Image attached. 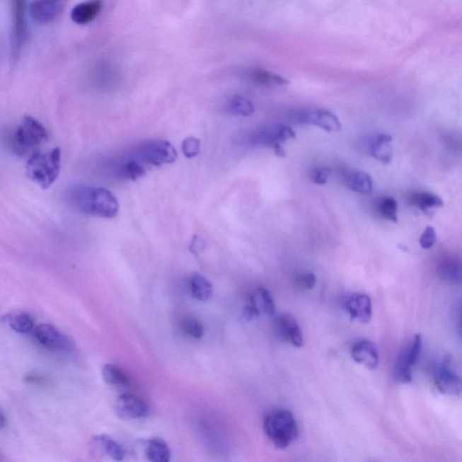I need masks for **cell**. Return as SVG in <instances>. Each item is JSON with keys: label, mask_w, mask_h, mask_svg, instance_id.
<instances>
[{"label": "cell", "mask_w": 462, "mask_h": 462, "mask_svg": "<svg viewBox=\"0 0 462 462\" xmlns=\"http://www.w3.org/2000/svg\"><path fill=\"white\" fill-rule=\"evenodd\" d=\"M434 384L439 392L448 395H458L461 392V379L447 362L435 370Z\"/></svg>", "instance_id": "8fae6325"}, {"label": "cell", "mask_w": 462, "mask_h": 462, "mask_svg": "<svg viewBox=\"0 0 462 462\" xmlns=\"http://www.w3.org/2000/svg\"><path fill=\"white\" fill-rule=\"evenodd\" d=\"M412 366H414V364L412 363L408 348L405 347L399 354L398 359H396L395 365L396 380L401 383H411L412 379L411 369Z\"/></svg>", "instance_id": "484cf974"}, {"label": "cell", "mask_w": 462, "mask_h": 462, "mask_svg": "<svg viewBox=\"0 0 462 462\" xmlns=\"http://www.w3.org/2000/svg\"><path fill=\"white\" fill-rule=\"evenodd\" d=\"M398 202L393 197L382 198L378 203L379 215L394 224H398Z\"/></svg>", "instance_id": "f546056e"}, {"label": "cell", "mask_w": 462, "mask_h": 462, "mask_svg": "<svg viewBox=\"0 0 462 462\" xmlns=\"http://www.w3.org/2000/svg\"><path fill=\"white\" fill-rule=\"evenodd\" d=\"M104 381L117 388H124L129 385V378L127 373L114 364H107L103 369Z\"/></svg>", "instance_id": "cb8c5ba5"}, {"label": "cell", "mask_w": 462, "mask_h": 462, "mask_svg": "<svg viewBox=\"0 0 462 462\" xmlns=\"http://www.w3.org/2000/svg\"><path fill=\"white\" fill-rule=\"evenodd\" d=\"M250 78L253 83L264 85V86H284V85L289 83L286 78L272 73V71L262 70V69L252 71Z\"/></svg>", "instance_id": "4316f807"}, {"label": "cell", "mask_w": 462, "mask_h": 462, "mask_svg": "<svg viewBox=\"0 0 462 462\" xmlns=\"http://www.w3.org/2000/svg\"><path fill=\"white\" fill-rule=\"evenodd\" d=\"M189 288L192 297L201 301H208L213 291L211 282L200 274L192 275L190 277Z\"/></svg>", "instance_id": "44dd1931"}, {"label": "cell", "mask_w": 462, "mask_h": 462, "mask_svg": "<svg viewBox=\"0 0 462 462\" xmlns=\"http://www.w3.org/2000/svg\"><path fill=\"white\" fill-rule=\"evenodd\" d=\"M278 336L296 348L304 346V336L296 318L290 313L281 314L275 320Z\"/></svg>", "instance_id": "7c38bea8"}, {"label": "cell", "mask_w": 462, "mask_h": 462, "mask_svg": "<svg viewBox=\"0 0 462 462\" xmlns=\"http://www.w3.org/2000/svg\"><path fill=\"white\" fill-rule=\"evenodd\" d=\"M95 446L100 449L103 454L112 458L114 461H123L126 456L125 450L119 442L113 440L108 435H99L93 438Z\"/></svg>", "instance_id": "ffe728a7"}, {"label": "cell", "mask_w": 462, "mask_h": 462, "mask_svg": "<svg viewBox=\"0 0 462 462\" xmlns=\"http://www.w3.org/2000/svg\"><path fill=\"white\" fill-rule=\"evenodd\" d=\"M316 284V275L313 273H303L296 275V287L301 290L313 289Z\"/></svg>", "instance_id": "e575fe53"}, {"label": "cell", "mask_w": 462, "mask_h": 462, "mask_svg": "<svg viewBox=\"0 0 462 462\" xmlns=\"http://www.w3.org/2000/svg\"><path fill=\"white\" fill-rule=\"evenodd\" d=\"M47 129L38 120L25 116L12 134L11 145L19 156L33 155L39 146L48 140Z\"/></svg>", "instance_id": "277c9868"}, {"label": "cell", "mask_w": 462, "mask_h": 462, "mask_svg": "<svg viewBox=\"0 0 462 462\" xmlns=\"http://www.w3.org/2000/svg\"><path fill=\"white\" fill-rule=\"evenodd\" d=\"M134 157L144 165L160 166L175 162L177 152L169 141H149L137 147Z\"/></svg>", "instance_id": "5b68a950"}, {"label": "cell", "mask_w": 462, "mask_h": 462, "mask_svg": "<svg viewBox=\"0 0 462 462\" xmlns=\"http://www.w3.org/2000/svg\"><path fill=\"white\" fill-rule=\"evenodd\" d=\"M62 151L59 147L48 152H35L26 163V175L42 189L51 187L61 169Z\"/></svg>", "instance_id": "7a4b0ae2"}, {"label": "cell", "mask_w": 462, "mask_h": 462, "mask_svg": "<svg viewBox=\"0 0 462 462\" xmlns=\"http://www.w3.org/2000/svg\"><path fill=\"white\" fill-rule=\"evenodd\" d=\"M146 173V170L144 163L139 161L135 157L121 163L119 169L120 175L123 178L131 180V181H136L145 175Z\"/></svg>", "instance_id": "83f0119b"}, {"label": "cell", "mask_w": 462, "mask_h": 462, "mask_svg": "<svg viewBox=\"0 0 462 462\" xmlns=\"http://www.w3.org/2000/svg\"><path fill=\"white\" fill-rule=\"evenodd\" d=\"M203 248V243L201 241H200V238L197 237H195V239H193L192 242V251H198L200 250H202Z\"/></svg>", "instance_id": "8d00e7d4"}, {"label": "cell", "mask_w": 462, "mask_h": 462, "mask_svg": "<svg viewBox=\"0 0 462 462\" xmlns=\"http://www.w3.org/2000/svg\"><path fill=\"white\" fill-rule=\"evenodd\" d=\"M296 132L290 127H267L252 134L250 142L254 146L271 147L278 156H284L286 152L281 144L287 140L296 139Z\"/></svg>", "instance_id": "8992f818"}, {"label": "cell", "mask_w": 462, "mask_h": 462, "mask_svg": "<svg viewBox=\"0 0 462 462\" xmlns=\"http://www.w3.org/2000/svg\"><path fill=\"white\" fill-rule=\"evenodd\" d=\"M330 173H332V171L328 167H318V168L313 170L311 176H312V180L314 183L323 185L329 180Z\"/></svg>", "instance_id": "d590c367"}, {"label": "cell", "mask_w": 462, "mask_h": 462, "mask_svg": "<svg viewBox=\"0 0 462 462\" xmlns=\"http://www.w3.org/2000/svg\"><path fill=\"white\" fill-rule=\"evenodd\" d=\"M181 327L183 332L193 337V339H201L203 334H204V328H203L202 324L198 320L193 319V318L183 320Z\"/></svg>", "instance_id": "4dcf8cb0"}, {"label": "cell", "mask_w": 462, "mask_h": 462, "mask_svg": "<svg viewBox=\"0 0 462 462\" xmlns=\"http://www.w3.org/2000/svg\"><path fill=\"white\" fill-rule=\"evenodd\" d=\"M65 200L69 206L81 214L103 219H113L119 214V201L106 188L86 185H71L65 192Z\"/></svg>", "instance_id": "6da1fadb"}, {"label": "cell", "mask_w": 462, "mask_h": 462, "mask_svg": "<svg viewBox=\"0 0 462 462\" xmlns=\"http://www.w3.org/2000/svg\"><path fill=\"white\" fill-rule=\"evenodd\" d=\"M410 201L412 204L421 209V211L428 213L432 209H438L444 206V202L441 197L434 193L428 192H419L412 193Z\"/></svg>", "instance_id": "603a6c76"}, {"label": "cell", "mask_w": 462, "mask_h": 462, "mask_svg": "<svg viewBox=\"0 0 462 462\" xmlns=\"http://www.w3.org/2000/svg\"><path fill=\"white\" fill-rule=\"evenodd\" d=\"M438 274L441 279L450 283L460 284L461 280V265L454 258L442 260L438 267Z\"/></svg>", "instance_id": "d4e9b609"}, {"label": "cell", "mask_w": 462, "mask_h": 462, "mask_svg": "<svg viewBox=\"0 0 462 462\" xmlns=\"http://www.w3.org/2000/svg\"><path fill=\"white\" fill-rule=\"evenodd\" d=\"M275 313V304L270 291L264 287L258 288L251 294L244 308V317L247 320L254 319L265 314L273 316Z\"/></svg>", "instance_id": "9c48e42d"}, {"label": "cell", "mask_w": 462, "mask_h": 462, "mask_svg": "<svg viewBox=\"0 0 462 462\" xmlns=\"http://www.w3.org/2000/svg\"><path fill=\"white\" fill-rule=\"evenodd\" d=\"M352 357L357 363L368 369H376L379 364L378 350L368 340H359L353 344Z\"/></svg>", "instance_id": "4fadbf2b"}, {"label": "cell", "mask_w": 462, "mask_h": 462, "mask_svg": "<svg viewBox=\"0 0 462 462\" xmlns=\"http://www.w3.org/2000/svg\"><path fill=\"white\" fill-rule=\"evenodd\" d=\"M16 4V22H15V35L16 41L19 42L23 37L24 32V18H23V0H15Z\"/></svg>", "instance_id": "1f68e13d"}, {"label": "cell", "mask_w": 462, "mask_h": 462, "mask_svg": "<svg viewBox=\"0 0 462 462\" xmlns=\"http://www.w3.org/2000/svg\"><path fill=\"white\" fill-rule=\"evenodd\" d=\"M115 412L123 419H141L149 415L150 409L143 399L129 393L121 395L116 400Z\"/></svg>", "instance_id": "30bf717a"}, {"label": "cell", "mask_w": 462, "mask_h": 462, "mask_svg": "<svg viewBox=\"0 0 462 462\" xmlns=\"http://www.w3.org/2000/svg\"><path fill=\"white\" fill-rule=\"evenodd\" d=\"M144 451L147 460L152 462H167L171 458V451L161 439L146 440L144 442Z\"/></svg>", "instance_id": "ac0fdd59"}, {"label": "cell", "mask_w": 462, "mask_h": 462, "mask_svg": "<svg viewBox=\"0 0 462 462\" xmlns=\"http://www.w3.org/2000/svg\"><path fill=\"white\" fill-rule=\"evenodd\" d=\"M103 8L100 0L81 3L75 6L71 13V21L78 25H87L93 22Z\"/></svg>", "instance_id": "e0dca14e"}, {"label": "cell", "mask_w": 462, "mask_h": 462, "mask_svg": "<svg viewBox=\"0 0 462 462\" xmlns=\"http://www.w3.org/2000/svg\"><path fill=\"white\" fill-rule=\"evenodd\" d=\"M4 320L16 333L28 334L34 330V320L30 314L22 311H16L8 314Z\"/></svg>", "instance_id": "7402d4cb"}, {"label": "cell", "mask_w": 462, "mask_h": 462, "mask_svg": "<svg viewBox=\"0 0 462 462\" xmlns=\"http://www.w3.org/2000/svg\"><path fill=\"white\" fill-rule=\"evenodd\" d=\"M229 112L235 116L248 117L254 113V105L247 98L235 96L229 101Z\"/></svg>", "instance_id": "f1b7e54d"}, {"label": "cell", "mask_w": 462, "mask_h": 462, "mask_svg": "<svg viewBox=\"0 0 462 462\" xmlns=\"http://www.w3.org/2000/svg\"><path fill=\"white\" fill-rule=\"evenodd\" d=\"M393 139L386 134H380L373 140L370 153L374 158L383 163H389L393 157Z\"/></svg>", "instance_id": "d6986e66"}, {"label": "cell", "mask_w": 462, "mask_h": 462, "mask_svg": "<svg viewBox=\"0 0 462 462\" xmlns=\"http://www.w3.org/2000/svg\"><path fill=\"white\" fill-rule=\"evenodd\" d=\"M345 307L352 319L362 323H368L371 320L372 303L366 294H352L345 301Z\"/></svg>", "instance_id": "5bb4252c"}, {"label": "cell", "mask_w": 462, "mask_h": 462, "mask_svg": "<svg viewBox=\"0 0 462 462\" xmlns=\"http://www.w3.org/2000/svg\"><path fill=\"white\" fill-rule=\"evenodd\" d=\"M296 122L316 126L327 132H337L342 129L339 117L332 111L327 110H311L297 112Z\"/></svg>", "instance_id": "ba28073f"}, {"label": "cell", "mask_w": 462, "mask_h": 462, "mask_svg": "<svg viewBox=\"0 0 462 462\" xmlns=\"http://www.w3.org/2000/svg\"><path fill=\"white\" fill-rule=\"evenodd\" d=\"M265 434L275 447L284 450L297 440L299 435L296 418L291 412L278 409L265 416Z\"/></svg>", "instance_id": "3957f363"}, {"label": "cell", "mask_w": 462, "mask_h": 462, "mask_svg": "<svg viewBox=\"0 0 462 462\" xmlns=\"http://www.w3.org/2000/svg\"><path fill=\"white\" fill-rule=\"evenodd\" d=\"M200 147H201V143L200 140L195 139V137H188L185 140H183L182 145V150L183 155L188 158H192L199 155Z\"/></svg>", "instance_id": "d6a6232c"}, {"label": "cell", "mask_w": 462, "mask_h": 462, "mask_svg": "<svg viewBox=\"0 0 462 462\" xmlns=\"http://www.w3.org/2000/svg\"><path fill=\"white\" fill-rule=\"evenodd\" d=\"M437 241V231L432 226H427L422 232L420 241V246L424 250H430Z\"/></svg>", "instance_id": "836d02e7"}, {"label": "cell", "mask_w": 462, "mask_h": 462, "mask_svg": "<svg viewBox=\"0 0 462 462\" xmlns=\"http://www.w3.org/2000/svg\"><path fill=\"white\" fill-rule=\"evenodd\" d=\"M35 337L45 349L54 352H68L74 349V343L51 324H39L35 329Z\"/></svg>", "instance_id": "52a82bcc"}, {"label": "cell", "mask_w": 462, "mask_h": 462, "mask_svg": "<svg viewBox=\"0 0 462 462\" xmlns=\"http://www.w3.org/2000/svg\"><path fill=\"white\" fill-rule=\"evenodd\" d=\"M58 11L59 6L54 0H35L29 8L33 21L40 25L49 24L54 21Z\"/></svg>", "instance_id": "9a60e30c"}, {"label": "cell", "mask_w": 462, "mask_h": 462, "mask_svg": "<svg viewBox=\"0 0 462 462\" xmlns=\"http://www.w3.org/2000/svg\"><path fill=\"white\" fill-rule=\"evenodd\" d=\"M344 182L347 187L360 195H369L373 190L371 176L362 170H348L344 173Z\"/></svg>", "instance_id": "2e32d148"}, {"label": "cell", "mask_w": 462, "mask_h": 462, "mask_svg": "<svg viewBox=\"0 0 462 462\" xmlns=\"http://www.w3.org/2000/svg\"><path fill=\"white\" fill-rule=\"evenodd\" d=\"M6 424L5 416L2 415V412H0V430H2L3 428H5Z\"/></svg>", "instance_id": "74e56055"}]
</instances>
